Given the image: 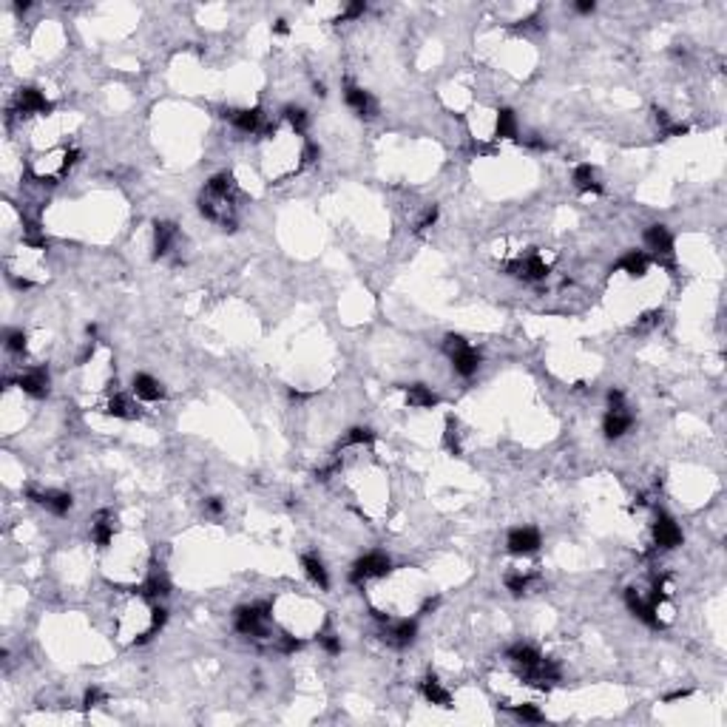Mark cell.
I'll list each match as a JSON object with an SVG mask.
<instances>
[{
    "instance_id": "836d02e7",
    "label": "cell",
    "mask_w": 727,
    "mask_h": 727,
    "mask_svg": "<svg viewBox=\"0 0 727 727\" xmlns=\"http://www.w3.org/2000/svg\"><path fill=\"white\" fill-rule=\"evenodd\" d=\"M302 648H304V639H295L293 633L279 636V651H281V654H295V651H302Z\"/></svg>"
},
{
    "instance_id": "83f0119b",
    "label": "cell",
    "mask_w": 727,
    "mask_h": 727,
    "mask_svg": "<svg viewBox=\"0 0 727 727\" xmlns=\"http://www.w3.org/2000/svg\"><path fill=\"white\" fill-rule=\"evenodd\" d=\"M540 580V574H523V571H515V574H506V588L515 594V596H520V594H526L529 588H531V582H537Z\"/></svg>"
},
{
    "instance_id": "2e32d148",
    "label": "cell",
    "mask_w": 727,
    "mask_h": 727,
    "mask_svg": "<svg viewBox=\"0 0 727 727\" xmlns=\"http://www.w3.org/2000/svg\"><path fill=\"white\" fill-rule=\"evenodd\" d=\"M420 693L429 705H438V707H452V693L438 682V676H426L420 682Z\"/></svg>"
},
{
    "instance_id": "60d3db41",
    "label": "cell",
    "mask_w": 727,
    "mask_h": 727,
    "mask_svg": "<svg viewBox=\"0 0 727 727\" xmlns=\"http://www.w3.org/2000/svg\"><path fill=\"white\" fill-rule=\"evenodd\" d=\"M165 622H168V611H165V608H154V611H151V628H148V631L156 633Z\"/></svg>"
},
{
    "instance_id": "d590c367",
    "label": "cell",
    "mask_w": 727,
    "mask_h": 727,
    "mask_svg": "<svg viewBox=\"0 0 727 727\" xmlns=\"http://www.w3.org/2000/svg\"><path fill=\"white\" fill-rule=\"evenodd\" d=\"M659 321H662V313H659V310H651V313H645L642 318L636 321V327H633V330H636V332H648V330H651V327H656Z\"/></svg>"
},
{
    "instance_id": "ffe728a7",
    "label": "cell",
    "mask_w": 727,
    "mask_h": 727,
    "mask_svg": "<svg viewBox=\"0 0 727 727\" xmlns=\"http://www.w3.org/2000/svg\"><path fill=\"white\" fill-rule=\"evenodd\" d=\"M91 540L100 548H108L114 543V517L108 515V511H100V515H97V520L91 526Z\"/></svg>"
},
{
    "instance_id": "8fae6325",
    "label": "cell",
    "mask_w": 727,
    "mask_h": 727,
    "mask_svg": "<svg viewBox=\"0 0 727 727\" xmlns=\"http://www.w3.org/2000/svg\"><path fill=\"white\" fill-rule=\"evenodd\" d=\"M225 119H230L239 131H244V134H256L262 128V119H265V114H262V108H239V111H225Z\"/></svg>"
},
{
    "instance_id": "e0dca14e",
    "label": "cell",
    "mask_w": 727,
    "mask_h": 727,
    "mask_svg": "<svg viewBox=\"0 0 727 727\" xmlns=\"http://www.w3.org/2000/svg\"><path fill=\"white\" fill-rule=\"evenodd\" d=\"M174 242H177V225L174 222H156L154 225V256H156V259H159V256H165V253H170Z\"/></svg>"
},
{
    "instance_id": "7c38bea8",
    "label": "cell",
    "mask_w": 727,
    "mask_h": 727,
    "mask_svg": "<svg viewBox=\"0 0 727 727\" xmlns=\"http://www.w3.org/2000/svg\"><path fill=\"white\" fill-rule=\"evenodd\" d=\"M17 108L20 114H49L52 111V103L46 100V94L37 91V89H20L17 91Z\"/></svg>"
},
{
    "instance_id": "d4e9b609",
    "label": "cell",
    "mask_w": 727,
    "mask_h": 727,
    "mask_svg": "<svg viewBox=\"0 0 727 727\" xmlns=\"http://www.w3.org/2000/svg\"><path fill=\"white\" fill-rule=\"evenodd\" d=\"M494 137H497V140H511V137H517V119H515V111H511V108H500V111H497Z\"/></svg>"
},
{
    "instance_id": "30bf717a",
    "label": "cell",
    "mask_w": 727,
    "mask_h": 727,
    "mask_svg": "<svg viewBox=\"0 0 727 727\" xmlns=\"http://www.w3.org/2000/svg\"><path fill=\"white\" fill-rule=\"evenodd\" d=\"M654 540L659 548H676V545H682V529L673 523V517L659 515L654 523Z\"/></svg>"
},
{
    "instance_id": "6da1fadb",
    "label": "cell",
    "mask_w": 727,
    "mask_h": 727,
    "mask_svg": "<svg viewBox=\"0 0 727 727\" xmlns=\"http://www.w3.org/2000/svg\"><path fill=\"white\" fill-rule=\"evenodd\" d=\"M273 617V605L270 603H253V605H242L236 608L233 625L242 636H253V639H265L267 636V622Z\"/></svg>"
},
{
    "instance_id": "bcb514c9",
    "label": "cell",
    "mask_w": 727,
    "mask_h": 727,
    "mask_svg": "<svg viewBox=\"0 0 727 727\" xmlns=\"http://www.w3.org/2000/svg\"><path fill=\"white\" fill-rule=\"evenodd\" d=\"M691 696V691H676V693H668L665 696V702H676V699H688Z\"/></svg>"
},
{
    "instance_id": "cb8c5ba5",
    "label": "cell",
    "mask_w": 727,
    "mask_h": 727,
    "mask_svg": "<svg viewBox=\"0 0 727 727\" xmlns=\"http://www.w3.org/2000/svg\"><path fill=\"white\" fill-rule=\"evenodd\" d=\"M574 185L582 193H603V185L596 182V174H594L591 165H577L574 168Z\"/></svg>"
},
{
    "instance_id": "f1b7e54d",
    "label": "cell",
    "mask_w": 727,
    "mask_h": 727,
    "mask_svg": "<svg viewBox=\"0 0 727 727\" xmlns=\"http://www.w3.org/2000/svg\"><path fill=\"white\" fill-rule=\"evenodd\" d=\"M375 441V432L372 429H367V426H353V429L341 438V449H347V446H367V443H372Z\"/></svg>"
},
{
    "instance_id": "d6986e66",
    "label": "cell",
    "mask_w": 727,
    "mask_h": 727,
    "mask_svg": "<svg viewBox=\"0 0 727 727\" xmlns=\"http://www.w3.org/2000/svg\"><path fill=\"white\" fill-rule=\"evenodd\" d=\"M205 193H207V196H216V199H233V193H236V179H233V174H228V170H222V174H213L210 182H207V188H205Z\"/></svg>"
},
{
    "instance_id": "f6af8a7d",
    "label": "cell",
    "mask_w": 727,
    "mask_h": 727,
    "mask_svg": "<svg viewBox=\"0 0 727 727\" xmlns=\"http://www.w3.org/2000/svg\"><path fill=\"white\" fill-rule=\"evenodd\" d=\"M594 9H596L594 0H580V3H577V12H580V15H591Z\"/></svg>"
},
{
    "instance_id": "ac0fdd59",
    "label": "cell",
    "mask_w": 727,
    "mask_h": 727,
    "mask_svg": "<svg viewBox=\"0 0 727 727\" xmlns=\"http://www.w3.org/2000/svg\"><path fill=\"white\" fill-rule=\"evenodd\" d=\"M631 426H633V418H631L625 409H617V412H608V415H605L603 432H605V438L617 441V438H622V435L631 429Z\"/></svg>"
},
{
    "instance_id": "5b68a950",
    "label": "cell",
    "mask_w": 727,
    "mask_h": 727,
    "mask_svg": "<svg viewBox=\"0 0 727 727\" xmlns=\"http://www.w3.org/2000/svg\"><path fill=\"white\" fill-rule=\"evenodd\" d=\"M26 497H29V500H34V503H40V506H46V508L52 511V515H57V517L68 515V511H71V506H74L71 494H68V492H60V489H46V492H37L34 486H29V489H26Z\"/></svg>"
},
{
    "instance_id": "44dd1931",
    "label": "cell",
    "mask_w": 727,
    "mask_h": 727,
    "mask_svg": "<svg viewBox=\"0 0 727 727\" xmlns=\"http://www.w3.org/2000/svg\"><path fill=\"white\" fill-rule=\"evenodd\" d=\"M404 390H406L409 406H418V409H432V406H438V395H435L429 387H423V383H412V387H404Z\"/></svg>"
},
{
    "instance_id": "ee69618b",
    "label": "cell",
    "mask_w": 727,
    "mask_h": 727,
    "mask_svg": "<svg viewBox=\"0 0 727 727\" xmlns=\"http://www.w3.org/2000/svg\"><path fill=\"white\" fill-rule=\"evenodd\" d=\"M523 142H526L529 148H537V151H545V148H548V145H545L543 140H537V134H529V137H526Z\"/></svg>"
},
{
    "instance_id": "5bb4252c",
    "label": "cell",
    "mask_w": 727,
    "mask_h": 727,
    "mask_svg": "<svg viewBox=\"0 0 727 727\" xmlns=\"http://www.w3.org/2000/svg\"><path fill=\"white\" fill-rule=\"evenodd\" d=\"M617 267L625 270V273L633 276V279H642V276L651 270V256L642 253V250H628L622 259L617 262Z\"/></svg>"
},
{
    "instance_id": "7dc6e473",
    "label": "cell",
    "mask_w": 727,
    "mask_h": 727,
    "mask_svg": "<svg viewBox=\"0 0 727 727\" xmlns=\"http://www.w3.org/2000/svg\"><path fill=\"white\" fill-rule=\"evenodd\" d=\"M287 31H290L287 20H276V26H273V34H287Z\"/></svg>"
},
{
    "instance_id": "f546056e",
    "label": "cell",
    "mask_w": 727,
    "mask_h": 727,
    "mask_svg": "<svg viewBox=\"0 0 727 727\" xmlns=\"http://www.w3.org/2000/svg\"><path fill=\"white\" fill-rule=\"evenodd\" d=\"M281 114H284V119L290 122V128H293V131H295L298 137H302V134L307 131V125H310V117H307V111H304V108H295V105H287V108H284Z\"/></svg>"
},
{
    "instance_id": "d6a6232c",
    "label": "cell",
    "mask_w": 727,
    "mask_h": 727,
    "mask_svg": "<svg viewBox=\"0 0 727 727\" xmlns=\"http://www.w3.org/2000/svg\"><path fill=\"white\" fill-rule=\"evenodd\" d=\"M6 350L9 353H23L26 350V332L23 330H9L6 332Z\"/></svg>"
},
{
    "instance_id": "b9f144b4",
    "label": "cell",
    "mask_w": 727,
    "mask_h": 727,
    "mask_svg": "<svg viewBox=\"0 0 727 727\" xmlns=\"http://www.w3.org/2000/svg\"><path fill=\"white\" fill-rule=\"evenodd\" d=\"M205 511H207L210 517H219V515H222V500H219V497H207V500H205Z\"/></svg>"
},
{
    "instance_id": "74e56055",
    "label": "cell",
    "mask_w": 727,
    "mask_h": 727,
    "mask_svg": "<svg viewBox=\"0 0 727 727\" xmlns=\"http://www.w3.org/2000/svg\"><path fill=\"white\" fill-rule=\"evenodd\" d=\"M364 12H367V3H364V0H355V3H350L344 12H341L338 23H341V20H355V17H361Z\"/></svg>"
},
{
    "instance_id": "52a82bcc",
    "label": "cell",
    "mask_w": 727,
    "mask_h": 727,
    "mask_svg": "<svg viewBox=\"0 0 727 727\" xmlns=\"http://www.w3.org/2000/svg\"><path fill=\"white\" fill-rule=\"evenodd\" d=\"M540 545H543V537H540V531L531 529V526L511 529L508 537H506V548H508L511 554H517V557H523V554H534Z\"/></svg>"
},
{
    "instance_id": "8d00e7d4",
    "label": "cell",
    "mask_w": 727,
    "mask_h": 727,
    "mask_svg": "<svg viewBox=\"0 0 727 727\" xmlns=\"http://www.w3.org/2000/svg\"><path fill=\"white\" fill-rule=\"evenodd\" d=\"M100 702H105V693L100 688H89V691H85V696H82V710H91Z\"/></svg>"
},
{
    "instance_id": "1f68e13d",
    "label": "cell",
    "mask_w": 727,
    "mask_h": 727,
    "mask_svg": "<svg viewBox=\"0 0 727 727\" xmlns=\"http://www.w3.org/2000/svg\"><path fill=\"white\" fill-rule=\"evenodd\" d=\"M503 707H508V710H515V716H517L520 721H543V713H540V707H534V705H517V707H511V705H503Z\"/></svg>"
},
{
    "instance_id": "8992f818",
    "label": "cell",
    "mask_w": 727,
    "mask_h": 727,
    "mask_svg": "<svg viewBox=\"0 0 727 727\" xmlns=\"http://www.w3.org/2000/svg\"><path fill=\"white\" fill-rule=\"evenodd\" d=\"M415 633H418V622L415 619H387L383 622V642H390L392 648H406L415 642Z\"/></svg>"
},
{
    "instance_id": "ba28073f",
    "label": "cell",
    "mask_w": 727,
    "mask_h": 727,
    "mask_svg": "<svg viewBox=\"0 0 727 727\" xmlns=\"http://www.w3.org/2000/svg\"><path fill=\"white\" fill-rule=\"evenodd\" d=\"M344 100H347V105H350L361 119H375V117H378V103H375V97H372L369 91L358 89V85H353V82L347 85Z\"/></svg>"
},
{
    "instance_id": "e575fe53",
    "label": "cell",
    "mask_w": 727,
    "mask_h": 727,
    "mask_svg": "<svg viewBox=\"0 0 727 727\" xmlns=\"http://www.w3.org/2000/svg\"><path fill=\"white\" fill-rule=\"evenodd\" d=\"M466 344H469V341H466L463 335H455V332H449V335L443 338V353H446V355H455V353H457V350H463Z\"/></svg>"
},
{
    "instance_id": "7bdbcfd3",
    "label": "cell",
    "mask_w": 727,
    "mask_h": 727,
    "mask_svg": "<svg viewBox=\"0 0 727 727\" xmlns=\"http://www.w3.org/2000/svg\"><path fill=\"white\" fill-rule=\"evenodd\" d=\"M608 406H611V412L625 409V395H622L619 390H611V392H608Z\"/></svg>"
},
{
    "instance_id": "484cf974",
    "label": "cell",
    "mask_w": 727,
    "mask_h": 727,
    "mask_svg": "<svg viewBox=\"0 0 727 727\" xmlns=\"http://www.w3.org/2000/svg\"><path fill=\"white\" fill-rule=\"evenodd\" d=\"M105 412L111 415V418H122V420H134L140 412H137V406L128 401L125 395H114L108 404H105Z\"/></svg>"
},
{
    "instance_id": "4316f807",
    "label": "cell",
    "mask_w": 727,
    "mask_h": 727,
    "mask_svg": "<svg viewBox=\"0 0 727 727\" xmlns=\"http://www.w3.org/2000/svg\"><path fill=\"white\" fill-rule=\"evenodd\" d=\"M508 659L517 668H531V665L540 662V651L531 648V645H515V648H508Z\"/></svg>"
},
{
    "instance_id": "277c9868",
    "label": "cell",
    "mask_w": 727,
    "mask_h": 727,
    "mask_svg": "<svg viewBox=\"0 0 727 727\" xmlns=\"http://www.w3.org/2000/svg\"><path fill=\"white\" fill-rule=\"evenodd\" d=\"M645 242H648V247H651L654 256H656V265H662V267H668V270H676V262H673V236H670V230H668L665 225H651V228L645 230Z\"/></svg>"
},
{
    "instance_id": "ab89813d",
    "label": "cell",
    "mask_w": 727,
    "mask_h": 727,
    "mask_svg": "<svg viewBox=\"0 0 727 727\" xmlns=\"http://www.w3.org/2000/svg\"><path fill=\"white\" fill-rule=\"evenodd\" d=\"M435 222H438V207L432 205V207H426V213H423V219L418 222V228H415V230L420 233V230H426V228H432Z\"/></svg>"
},
{
    "instance_id": "4fadbf2b",
    "label": "cell",
    "mask_w": 727,
    "mask_h": 727,
    "mask_svg": "<svg viewBox=\"0 0 727 727\" xmlns=\"http://www.w3.org/2000/svg\"><path fill=\"white\" fill-rule=\"evenodd\" d=\"M449 358H452V369L460 378H472L478 372V367H480V353L475 347H469V344L463 350H457L455 355H449Z\"/></svg>"
},
{
    "instance_id": "9c48e42d",
    "label": "cell",
    "mask_w": 727,
    "mask_h": 727,
    "mask_svg": "<svg viewBox=\"0 0 727 727\" xmlns=\"http://www.w3.org/2000/svg\"><path fill=\"white\" fill-rule=\"evenodd\" d=\"M17 387H20L26 395H31V398H46V395H49V369H46V367L29 369L26 375L17 378Z\"/></svg>"
},
{
    "instance_id": "603a6c76",
    "label": "cell",
    "mask_w": 727,
    "mask_h": 727,
    "mask_svg": "<svg viewBox=\"0 0 727 727\" xmlns=\"http://www.w3.org/2000/svg\"><path fill=\"white\" fill-rule=\"evenodd\" d=\"M302 566H304V574L313 580V585H318L321 591H327V588H330L327 568H324V563L316 557V554H304V557H302Z\"/></svg>"
},
{
    "instance_id": "4dcf8cb0",
    "label": "cell",
    "mask_w": 727,
    "mask_h": 727,
    "mask_svg": "<svg viewBox=\"0 0 727 727\" xmlns=\"http://www.w3.org/2000/svg\"><path fill=\"white\" fill-rule=\"evenodd\" d=\"M443 441H446V449H449L452 455H460V435H457V423H455V418H446Z\"/></svg>"
},
{
    "instance_id": "9a60e30c",
    "label": "cell",
    "mask_w": 727,
    "mask_h": 727,
    "mask_svg": "<svg viewBox=\"0 0 727 727\" xmlns=\"http://www.w3.org/2000/svg\"><path fill=\"white\" fill-rule=\"evenodd\" d=\"M134 395H137L140 401L154 404V401H162V398H165V390H162V383H159L156 378H151L148 372H140V375H134Z\"/></svg>"
},
{
    "instance_id": "3957f363",
    "label": "cell",
    "mask_w": 727,
    "mask_h": 727,
    "mask_svg": "<svg viewBox=\"0 0 727 727\" xmlns=\"http://www.w3.org/2000/svg\"><path fill=\"white\" fill-rule=\"evenodd\" d=\"M503 270H506L508 276H515V279H523V281H543V279L548 276L551 267H548V262L543 259L540 253H529L526 259L520 256V259L506 262Z\"/></svg>"
},
{
    "instance_id": "f35d334b",
    "label": "cell",
    "mask_w": 727,
    "mask_h": 727,
    "mask_svg": "<svg viewBox=\"0 0 727 727\" xmlns=\"http://www.w3.org/2000/svg\"><path fill=\"white\" fill-rule=\"evenodd\" d=\"M318 642H321V648L327 651V654H341V642H338V636H332V633H318Z\"/></svg>"
},
{
    "instance_id": "7402d4cb",
    "label": "cell",
    "mask_w": 727,
    "mask_h": 727,
    "mask_svg": "<svg viewBox=\"0 0 727 727\" xmlns=\"http://www.w3.org/2000/svg\"><path fill=\"white\" fill-rule=\"evenodd\" d=\"M140 594L148 596V600H159V596H168L170 594V582L162 571H151L148 580L140 585Z\"/></svg>"
},
{
    "instance_id": "7a4b0ae2",
    "label": "cell",
    "mask_w": 727,
    "mask_h": 727,
    "mask_svg": "<svg viewBox=\"0 0 727 727\" xmlns=\"http://www.w3.org/2000/svg\"><path fill=\"white\" fill-rule=\"evenodd\" d=\"M390 571H392V563H390L387 554L372 551V554H367V557L355 560V566H353V571H350V582H353V585H364L367 580L387 577Z\"/></svg>"
}]
</instances>
